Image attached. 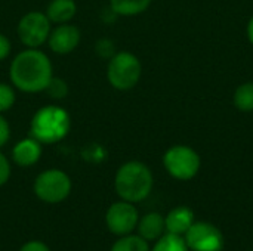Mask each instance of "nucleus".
<instances>
[{"instance_id":"a211bd4d","label":"nucleus","mask_w":253,"mask_h":251,"mask_svg":"<svg viewBox=\"0 0 253 251\" xmlns=\"http://www.w3.org/2000/svg\"><path fill=\"white\" fill-rule=\"evenodd\" d=\"M234 104L240 111H253V83H246L236 90Z\"/></svg>"},{"instance_id":"9b49d317","label":"nucleus","mask_w":253,"mask_h":251,"mask_svg":"<svg viewBox=\"0 0 253 251\" xmlns=\"http://www.w3.org/2000/svg\"><path fill=\"white\" fill-rule=\"evenodd\" d=\"M40 155H42V145L34 138H27L19 141L12 151L13 161L21 167H30L36 164L40 160Z\"/></svg>"},{"instance_id":"2eb2a0df","label":"nucleus","mask_w":253,"mask_h":251,"mask_svg":"<svg viewBox=\"0 0 253 251\" xmlns=\"http://www.w3.org/2000/svg\"><path fill=\"white\" fill-rule=\"evenodd\" d=\"M151 0H110V6L116 10L117 15L132 16L144 12Z\"/></svg>"},{"instance_id":"b1692460","label":"nucleus","mask_w":253,"mask_h":251,"mask_svg":"<svg viewBox=\"0 0 253 251\" xmlns=\"http://www.w3.org/2000/svg\"><path fill=\"white\" fill-rule=\"evenodd\" d=\"M9 135H10V130H9V124L7 121L1 117L0 114V146H3L7 139H9Z\"/></svg>"},{"instance_id":"ddd939ff","label":"nucleus","mask_w":253,"mask_h":251,"mask_svg":"<svg viewBox=\"0 0 253 251\" xmlns=\"http://www.w3.org/2000/svg\"><path fill=\"white\" fill-rule=\"evenodd\" d=\"M138 235L142 237L145 241H156L159 240L165 231V217L159 213H148L145 215L141 220H138Z\"/></svg>"},{"instance_id":"423d86ee","label":"nucleus","mask_w":253,"mask_h":251,"mask_svg":"<svg viewBox=\"0 0 253 251\" xmlns=\"http://www.w3.org/2000/svg\"><path fill=\"white\" fill-rule=\"evenodd\" d=\"M163 163L169 175L179 180H188L194 178L200 169V158L197 152L182 145L170 148L165 154Z\"/></svg>"},{"instance_id":"0eeeda50","label":"nucleus","mask_w":253,"mask_h":251,"mask_svg":"<svg viewBox=\"0 0 253 251\" xmlns=\"http://www.w3.org/2000/svg\"><path fill=\"white\" fill-rule=\"evenodd\" d=\"M50 34V21L47 15L42 12H28L24 15L18 24V36L19 40L31 47L36 49L43 44Z\"/></svg>"},{"instance_id":"20e7f679","label":"nucleus","mask_w":253,"mask_h":251,"mask_svg":"<svg viewBox=\"0 0 253 251\" xmlns=\"http://www.w3.org/2000/svg\"><path fill=\"white\" fill-rule=\"evenodd\" d=\"M108 81L119 90L132 89L141 77V62L129 52L116 53L108 64Z\"/></svg>"},{"instance_id":"4be33fe9","label":"nucleus","mask_w":253,"mask_h":251,"mask_svg":"<svg viewBox=\"0 0 253 251\" xmlns=\"http://www.w3.org/2000/svg\"><path fill=\"white\" fill-rule=\"evenodd\" d=\"M10 176V164L7 161V158L0 152V186H3Z\"/></svg>"},{"instance_id":"f03ea898","label":"nucleus","mask_w":253,"mask_h":251,"mask_svg":"<svg viewBox=\"0 0 253 251\" xmlns=\"http://www.w3.org/2000/svg\"><path fill=\"white\" fill-rule=\"evenodd\" d=\"M114 186L122 200L139 203L145 200L153 189V175L145 164L129 161L117 170Z\"/></svg>"},{"instance_id":"a878e982","label":"nucleus","mask_w":253,"mask_h":251,"mask_svg":"<svg viewBox=\"0 0 253 251\" xmlns=\"http://www.w3.org/2000/svg\"><path fill=\"white\" fill-rule=\"evenodd\" d=\"M116 16H119L117 13H116V10L110 6V9L108 10H104L102 12V19L105 21V22H113L114 19H116Z\"/></svg>"},{"instance_id":"f257e3e1","label":"nucleus","mask_w":253,"mask_h":251,"mask_svg":"<svg viewBox=\"0 0 253 251\" xmlns=\"http://www.w3.org/2000/svg\"><path fill=\"white\" fill-rule=\"evenodd\" d=\"M50 78L52 64L49 58L37 49L24 50L12 61L10 80L22 92H42L46 89Z\"/></svg>"},{"instance_id":"412c9836","label":"nucleus","mask_w":253,"mask_h":251,"mask_svg":"<svg viewBox=\"0 0 253 251\" xmlns=\"http://www.w3.org/2000/svg\"><path fill=\"white\" fill-rule=\"evenodd\" d=\"M95 52L98 53L99 58L104 59H111L116 55V47L114 43L110 38H101L96 44H95Z\"/></svg>"},{"instance_id":"7ed1b4c3","label":"nucleus","mask_w":253,"mask_h":251,"mask_svg":"<svg viewBox=\"0 0 253 251\" xmlns=\"http://www.w3.org/2000/svg\"><path fill=\"white\" fill-rule=\"evenodd\" d=\"M70 127L71 120L68 112L56 105H47L34 114L30 133L40 143H56L68 135Z\"/></svg>"},{"instance_id":"dca6fc26","label":"nucleus","mask_w":253,"mask_h":251,"mask_svg":"<svg viewBox=\"0 0 253 251\" xmlns=\"http://www.w3.org/2000/svg\"><path fill=\"white\" fill-rule=\"evenodd\" d=\"M150 251H190L184 237L175 234H163L157 243L154 244L153 250Z\"/></svg>"},{"instance_id":"4468645a","label":"nucleus","mask_w":253,"mask_h":251,"mask_svg":"<svg viewBox=\"0 0 253 251\" xmlns=\"http://www.w3.org/2000/svg\"><path fill=\"white\" fill-rule=\"evenodd\" d=\"M77 12V6L74 0H52L47 6V18L52 22L65 24L68 22Z\"/></svg>"},{"instance_id":"f8f14e48","label":"nucleus","mask_w":253,"mask_h":251,"mask_svg":"<svg viewBox=\"0 0 253 251\" xmlns=\"http://www.w3.org/2000/svg\"><path fill=\"white\" fill-rule=\"evenodd\" d=\"M194 223V213L188 207H176L166 217L165 225L169 234L184 237Z\"/></svg>"},{"instance_id":"6e6552de","label":"nucleus","mask_w":253,"mask_h":251,"mask_svg":"<svg viewBox=\"0 0 253 251\" xmlns=\"http://www.w3.org/2000/svg\"><path fill=\"white\" fill-rule=\"evenodd\" d=\"M184 240L191 251H222L224 235L212 223L194 222L184 235Z\"/></svg>"},{"instance_id":"39448f33","label":"nucleus","mask_w":253,"mask_h":251,"mask_svg":"<svg viewBox=\"0 0 253 251\" xmlns=\"http://www.w3.org/2000/svg\"><path fill=\"white\" fill-rule=\"evenodd\" d=\"M36 195L50 204L64 201L71 192V180L67 173L52 169L40 173L34 182Z\"/></svg>"},{"instance_id":"f3484780","label":"nucleus","mask_w":253,"mask_h":251,"mask_svg":"<svg viewBox=\"0 0 253 251\" xmlns=\"http://www.w3.org/2000/svg\"><path fill=\"white\" fill-rule=\"evenodd\" d=\"M111 251H150L148 241L139 235H123L114 243Z\"/></svg>"},{"instance_id":"aec40b11","label":"nucleus","mask_w":253,"mask_h":251,"mask_svg":"<svg viewBox=\"0 0 253 251\" xmlns=\"http://www.w3.org/2000/svg\"><path fill=\"white\" fill-rule=\"evenodd\" d=\"M15 102V92L10 86L0 83V112L7 111Z\"/></svg>"},{"instance_id":"9d476101","label":"nucleus","mask_w":253,"mask_h":251,"mask_svg":"<svg viewBox=\"0 0 253 251\" xmlns=\"http://www.w3.org/2000/svg\"><path fill=\"white\" fill-rule=\"evenodd\" d=\"M80 43V31L77 27L70 24L58 25L49 34V46L55 53L65 55L73 52Z\"/></svg>"},{"instance_id":"5701e85b","label":"nucleus","mask_w":253,"mask_h":251,"mask_svg":"<svg viewBox=\"0 0 253 251\" xmlns=\"http://www.w3.org/2000/svg\"><path fill=\"white\" fill-rule=\"evenodd\" d=\"M19 251H50V250H49V247H47L44 243H42V241H30V243L24 244Z\"/></svg>"},{"instance_id":"393cba45","label":"nucleus","mask_w":253,"mask_h":251,"mask_svg":"<svg viewBox=\"0 0 253 251\" xmlns=\"http://www.w3.org/2000/svg\"><path fill=\"white\" fill-rule=\"evenodd\" d=\"M9 52H10V43L3 34H0V61H3L9 55Z\"/></svg>"},{"instance_id":"6ab92c4d","label":"nucleus","mask_w":253,"mask_h":251,"mask_svg":"<svg viewBox=\"0 0 253 251\" xmlns=\"http://www.w3.org/2000/svg\"><path fill=\"white\" fill-rule=\"evenodd\" d=\"M44 90L53 99H64L67 96V93H68V86H67V83L64 80L52 77Z\"/></svg>"},{"instance_id":"bb28decb","label":"nucleus","mask_w":253,"mask_h":251,"mask_svg":"<svg viewBox=\"0 0 253 251\" xmlns=\"http://www.w3.org/2000/svg\"><path fill=\"white\" fill-rule=\"evenodd\" d=\"M248 36H249V40L253 43V18L249 21V25H248Z\"/></svg>"},{"instance_id":"1a4fd4ad","label":"nucleus","mask_w":253,"mask_h":251,"mask_svg":"<svg viewBox=\"0 0 253 251\" xmlns=\"http://www.w3.org/2000/svg\"><path fill=\"white\" fill-rule=\"evenodd\" d=\"M138 212L133 207L132 203L129 201H119L114 203L107 215H105V223L107 228L110 229L111 234L123 237V235H129L138 225Z\"/></svg>"}]
</instances>
